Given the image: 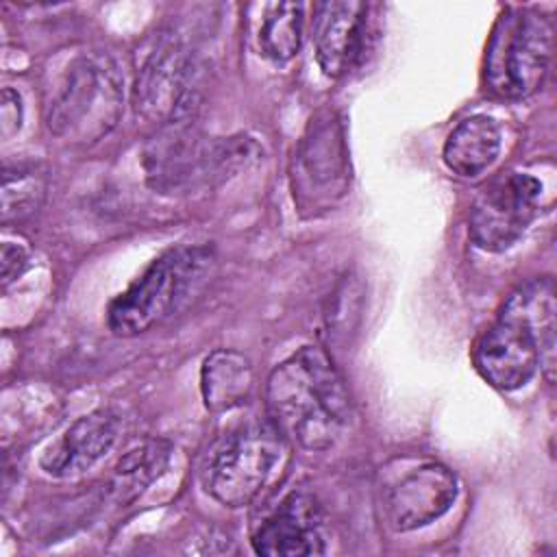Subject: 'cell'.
<instances>
[{"label":"cell","mask_w":557,"mask_h":557,"mask_svg":"<svg viewBox=\"0 0 557 557\" xmlns=\"http://www.w3.org/2000/svg\"><path fill=\"white\" fill-rule=\"evenodd\" d=\"M500 146L503 133L498 122L485 113H474L448 133L442 159L453 174L470 178L479 176L496 161Z\"/></svg>","instance_id":"9a60e30c"},{"label":"cell","mask_w":557,"mask_h":557,"mask_svg":"<svg viewBox=\"0 0 557 557\" xmlns=\"http://www.w3.org/2000/svg\"><path fill=\"white\" fill-rule=\"evenodd\" d=\"M213 263L207 246L185 244L165 250L109 305L111 333L135 337L187 309L211 278Z\"/></svg>","instance_id":"7a4b0ae2"},{"label":"cell","mask_w":557,"mask_h":557,"mask_svg":"<svg viewBox=\"0 0 557 557\" xmlns=\"http://www.w3.org/2000/svg\"><path fill=\"white\" fill-rule=\"evenodd\" d=\"M533 329L540 344V368L548 383L555 379V285L550 276L533 278L520 285L509 298Z\"/></svg>","instance_id":"e0dca14e"},{"label":"cell","mask_w":557,"mask_h":557,"mask_svg":"<svg viewBox=\"0 0 557 557\" xmlns=\"http://www.w3.org/2000/svg\"><path fill=\"white\" fill-rule=\"evenodd\" d=\"M22 126V98L15 89L4 87L2 100H0V133L4 139H9L13 133H17Z\"/></svg>","instance_id":"44dd1931"},{"label":"cell","mask_w":557,"mask_h":557,"mask_svg":"<svg viewBox=\"0 0 557 557\" xmlns=\"http://www.w3.org/2000/svg\"><path fill=\"white\" fill-rule=\"evenodd\" d=\"M542 181L527 172H507L490 181L472 202L470 237L487 252L509 250L540 213Z\"/></svg>","instance_id":"9c48e42d"},{"label":"cell","mask_w":557,"mask_h":557,"mask_svg":"<svg viewBox=\"0 0 557 557\" xmlns=\"http://www.w3.org/2000/svg\"><path fill=\"white\" fill-rule=\"evenodd\" d=\"M120 435V416L111 409H94L72 422L39 457L46 474L67 479L89 470L102 459Z\"/></svg>","instance_id":"4fadbf2b"},{"label":"cell","mask_w":557,"mask_h":557,"mask_svg":"<svg viewBox=\"0 0 557 557\" xmlns=\"http://www.w3.org/2000/svg\"><path fill=\"white\" fill-rule=\"evenodd\" d=\"M265 405L278 433L305 450L331 448L350 416V398L331 357L302 346L268 376Z\"/></svg>","instance_id":"6da1fadb"},{"label":"cell","mask_w":557,"mask_h":557,"mask_svg":"<svg viewBox=\"0 0 557 557\" xmlns=\"http://www.w3.org/2000/svg\"><path fill=\"white\" fill-rule=\"evenodd\" d=\"M252 548L268 557H307L322 555L324 511L313 494L294 490L252 531Z\"/></svg>","instance_id":"8fae6325"},{"label":"cell","mask_w":557,"mask_h":557,"mask_svg":"<svg viewBox=\"0 0 557 557\" xmlns=\"http://www.w3.org/2000/svg\"><path fill=\"white\" fill-rule=\"evenodd\" d=\"M124 76L109 52L74 54L59 74L46 104V126L59 139L94 144L122 117Z\"/></svg>","instance_id":"3957f363"},{"label":"cell","mask_w":557,"mask_h":557,"mask_svg":"<svg viewBox=\"0 0 557 557\" xmlns=\"http://www.w3.org/2000/svg\"><path fill=\"white\" fill-rule=\"evenodd\" d=\"M198 61L194 50L176 37L161 39L141 63L135 87V113L161 126L183 122L196 102Z\"/></svg>","instance_id":"ba28073f"},{"label":"cell","mask_w":557,"mask_h":557,"mask_svg":"<svg viewBox=\"0 0 557 557\" xmlns=\"http://www.w3.org/2000/svg\"><path fill=\"white\" fill-rule=\"evenodd\" d=\"M170 444L165 440H148L131 448L115 466L111 479V494L120 503L137 498L168 466Z\"/></svg>","instance_id":"ac0fdd59"},{"label":"cell","mask_w":557,"mask_h":557,"mask_svg":"<svg viewBox=\"0 0 557 557\" xmlns=\"http://www.w3.org/2000/svg\"><path fill=\"white\" fill-rule=\"evenodd\" d=\"M294 185L298 194H309L313 202L333 200L344 194L348 178V152L344 133L333 113H320L309 122V128L296 150Z\"/></svg>","instance_id":"7c38bea8"},{"label":"cell","mask_w":557,"mask_h":557,"mask_svg":"<svg viewBox=\"0 0 557 557\" xmlns=\"http://www.w3.org/2000/svg\"><path fill=\"white\" fill-rule=\"evenodd\" d=\"M259 157L250 137L211 139L185 120L172 122L148 144L144 168L148 183L161 194H191L218 185Z\"/></svg>","instance_id":"277c9868"},{"label":"cell","mask_w":557,"mask_h":557,"mask_svg":"<svg viewBox=\"0 0 557 557\" xmlns=\"http://www.w3.org/2000/svg\"><path fill=\"white\" fill-rule=\"evenodd\" d=\"M259 50L272 63H287L300 50L302 41V4H270L259 26Z\"/></svg>","instance_id":"d6986e66"},{"label":"cell","mask_w":557,"mask_h":557,"mask_svg":"<svg viewBox=\"0 0 557 557\" xmlns=\"http://www.w3.org/2000/svg\"><path fill=\"white\" fill-rule=\"evenodd\" d=\"M283 440L272 420H250L233 429L207 457L205 490L226 507L252 503L281 459Z\"/></svg>","instance_id":"8992f818"},{"label":"cell","mask_w":557,"mask_h":557,"mask_svg":"<svg viewBox=\"0 0 557 557\" xmlns=\"http://www.w3.org/2000/svg\"><path fill=\"white\" fill-rule=\"evenodd\" d=\"M46 174L33 165L4 168L2 174V222L33 215L46 198Z\"/></svg>","instance_id":"ffe728a7"},{"label":"cell","mask_w":557,"mask_h":557,"mask_svg":"<svg viewBox=\"0 0 557 557\" xmlns=\"http://www.w3.org/2000/svg\"><path fill=\"white\" fill-rule=\"evenodd\" d=\"M368 7L363 2L315 4L313 46L320 70L339 78L359 61L366 48Z\"/></svg>","instance_id":"5bb4252c"},{"label":"cell","mask_w":557,"mask_h":557,"mask_svg":"<svg viewBox=\"0 0 557 557\" xmlns=\"http://www.w3.org/2000/svg\"><path fill=\"white\" fill-rule=\"evenodd\" d=\"M555 28L548 15L535 9L509 7L494 24L487 54L485 83L503 98L535 94L553 61Z\"/></svg>","instance_id":"5b68a950"},{"label":"cell","mask_w":557,"mask_h":557,"mask_svg":"<svg viewBox=\"0 0 557 557\" xmlns=\"http://www.w3.org/2000/svg\"><path fill=\"white\" fill-rule=\"evenodd\" d=\"M28 255L20 244H11L4 242L2 244V252H0V265H2V283L9 285L13 278H17L22 274V270L26 268Z\"/></svg>","instance_id":"7402d4cb"},{"label":"cell","mask_w":557,"mask_h":557,"mask_svg":"<svg viewBox=\"0 0 557 557\" xmlns=\"http://www.w3.org/2000/svg\"><path fill=\"white\" fill-rule=\"evenodd\" d=\"M472 361L485 383L500 392L524 387L540 368V344L522 313L505 302L498 318L479 335Z\"/></svg>","instance_id":"30bf717a"},{"label":"cell","mask_w":557,"mask_h":557,"mask_svg":"<svg viewBox=\"0 0 557 557\" xmlns=\"http://www.w3.org/2000/svg\"><path fill=\"white\" fill-rule=\"evenodd\" d=\"M453 470L433 459H394L381 472L379 507L394 531H413L442 518L457 500Z\"/></svg>","instance_id":"52a82bcc"},{"label":"cell","mask_w":557,"mask_h":557,"mask_svg":"<svg viewBox=\"0 0 557 557\" xmlns=\"http://www.w3.org/2000/svg\"><path fill=\"white\" fill-rule=\"evenodd\" d=\"M250 389L252 363L246 355L231 348H218L207 355L200 368V394L209 411L235 409L248 398Z\"/></svg>","instance_id":"2e32d148"}]
</instances>
